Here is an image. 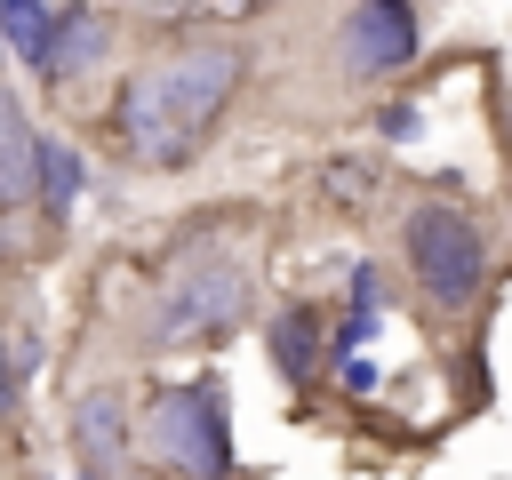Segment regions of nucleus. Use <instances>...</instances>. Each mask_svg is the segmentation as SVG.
<instances>
[{"label": "nucleus", "instance_id": "f257e3e1", "mask_svg": "<svg viewBox=\"0 0 512 480\" xmlns=\"http://www.w3.org/2000/svg\"><path fill=\"white\" fill-rule=\"evenodd\" d=\"M240 88V48L232 40H184L168 56H152L144 72H128L120 104H112V128L128 144L136 168H192L200 144L216 136L224 104Z\"/></svg>", "mask_w": 512, "mask_h": 480}, {"label": "nucleus", "instance_id": "f03ea898", "mask_svg": "<svg viewBox=\"0 0 512 480\" xmlns=\"http://www.w3.org/2000/svg\"><path fill=\"white\" fill-rule=\"evenodd\" d=\"M240 296H248V256H240L232 240H192V248L168 264V280H160V320H152V336H160V344L216 336V328H232Z\"/></svg>", "mask_w": 512, "mask_h": 480}, {"label": "nucleus", "instance_id": "7ed1b4c3", "mask_svg": "<svg viewBox=\"0 0 512 480\" xmlns=\"http://www.w3.org/2000/svg\"><path fill=\"white\" fill-rule=\"evenodd\" d=\"M408 272L424 280L432 304H448V312L472 304L480 280H488V240H480V224H472L464 208H448V200L408 208Z\"/></svg>", "mask_w": 512, "mask_h": 480}, {"label": "nucleus", "instance_id": "20e7f679", "mask_svg": "<svg viewBox=\"0 0 512 480\" xmlns=\"http://www.w3.org/2000/svg\"><path fill=\"white\" fill-rule=\"evenodd\" d=\"M152 448L168 472L184 480H224L232 472V416H224V384H168L152 400Z\"/></svg>", "mask_w": 512, "mask_h": 480}, {"label": "nucleus", "instance_id": "39448f33", "mask_svg": "<svg viewBox=\"0 0 512 480\" xmlns=\"http://www.w3.org/2000/svg\"><path fill=\"white\" fill-rule=\"evenodd\" d=\"M336 48H344V72H352V80H384V72L416 64L424 32H416V8H408V0H352Z\"/></svg>", "mask_w": 512, "mask_h": 480}, {"label": "nucleus", "instance_id": "423d86ee", "mask_svg": "<svg viewBox=\"0 0 512 480\" xmlns=\"http://www.w3.org/2000/svg\"><path fill=\"white\" fill-rule=\"evenodd\" d=\"M72 448H80L88 480H120L128 472V408H120V392H88L72 408Z\"/></svg>", "mask_w": 512, "mask_h": 480}, {"label": "nucleus", "instance_id": "0eeeda50", "mask_svg": "<svg viewBox=\"0 0 512 480\" xmlns=\"http://www.w3.org/2000/svg\"><path fill=\"white\" fill-rule=\"evenodd\" d=\"M24 200H40V136L24 104L0 88V208H24Z\"/></svg>", "mask_w": 512, "mask_h": 480}, {"label": "nucleus", "instance_id": "6e6552de", "mask_svg": "<svg viewBox=\"0 0 512 480\" xmlns=\"http://www.w3.org/2000/svg\"><path fill=\"white\" fill-rule=\"evenodd\" d=\"M104 40H112V24H104L96 8H64V16H56V48H48V80L88 72V64L104 56Z\"/></svg>", "mask_w": 512, "mask_h": 480}, {"label": "nucleus", "instance_id": "1a4fd4ad", "mask_svg": "<svg viewBox=\"0 0 512 480\" xmlns=\"http://www.w3.org/2000/svg\"><path fill=\"white\" fill-rule=\"evenodd\" d=\"M0 48H16L32 72H48V48H56V8H48V0H0Z\"/></svg>", "mask_w": 512, "mask_h": 480}, {"label": "nucleus", "instance_id": "9d476101", "mask_svg": "<svg viewBox=\"0 0 512 480\" xmlns=\"http://www.w3.org/2000/svg\"><path fill=\"white\" fill-rule=\"evenodd\" d=\"M72 200H80V152L64 136H40V208L72 216Z\"/></svg>", "mask_w": 512, "mask_h": 480}, {"label": "nucleus", "instance_id": "9b49d317", "mask_svg": "<svg viewBox=\"0 0 512 480\" xmlns=\"http://www.w3.org/2000/svg\"><path fill=\"white\" fill-rule=\"evenodd\" d=\"M272 360H280V376H288V384H304V376H312V312H304V304H288V312L272 320Z\"/></svg>", "mask_w": 512, "mask_h": 480}, {"label": "nucleus", "instance_id": "f8f14e48", "mask_svg": "<svg viewBox=\"0 0 512 480\" xmlns=\"http://www.w3.org/2000/svg\"><path fill=\"white\" fill-rule=\"evenodd\" d=\"M384 136H416V104H392L384 112Z\"/></svg>", "mask_w": 512, "mask_h": 480}, {"label": "nucleus", "instance_id": "ddd939ff", "mask_svg": "<svg viewBox=\"0 0 512 480\" xmlns=\"http://www.w3.org/2000/svg\"><path fill=\"white\" fill-rule=\"evenodd\" d=\"M16 408V368H8V352H0V416Z\"/></svg>", "mask_w": 512, "mask_h": 480}]
</instances>
